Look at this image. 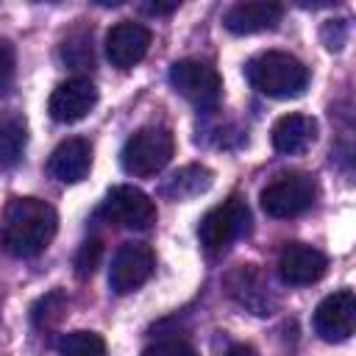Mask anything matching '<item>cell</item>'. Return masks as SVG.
Returning a JSON list of instances; mask_svg holds the SVG:
<instances>
[{
    "label": "cell",
    "instance_id": "4fadbf2b",
    "mask_svg": "<svg viewBox=\"0 0 356 356\" xmlns=\"http://www.w3.org/2000/svg\"><path fill=\"white\" fill-rule=\"evenodd\" d=\"M147 47H150V31L142 22L122 19L111 25V31L106 33V58L117 70H131L134 64H139L147 56Z\"/></svg>",
    "mask_w": 356,
    "mask_h": 356
},
{
    "label": "cell",
    "instance_id": "7c38bea8",
    "mask_svg": "<svg viewBox=\"0 0 356 356\" xmlns=\"http://www.w3.org/2000/svg\"><path fill=\"white\" fill-rule=\"evenodd\" d=\"M225 289L248 312H253V314H273L275 298L270 292L267 275L256 264H239V267H234L225 275Z\"/></svg>",
    "mask_w": 356,
    "mask_h": 356
},
{
    "label": "cell",
    "instance_id": "6da1fadb",
    "mask_svg": "<svg viewBox=\"0 0 356 356\" xmlns=\"http://www.w3.org/2000/svg\"><path fill=\"white\" fill-rule=\"evenodd\" d=\"M58 231V214L47 200L14 197L8 200L0 222V239L17 259L39 256Z\"/></svg>",
    "mask_w": 356,
    "mask_h": 356
},
{
    "label": "cell",
    "instance_id": "3957f363",
    "mask_svg": "<svg viewBox=\"0 0 356 356\" xmlns=\"http://www.w3.org/2000/svg\"><path fill=\"white\" fill-rule=\"evenodd\" d=\"M175 153V139L167 128L147 125L131 134L120 150V164L134 178H150L159 175Z\"/></svg>",
    "mask_w": 356,
    "mask_h": 356
},
{
    "label": "cell",
    "instance_id": "ac0fdd59",
    "mask_svg": "<svg viewBox=\"0 0 356 356\" xmlns=\"http://www.w3.org/2000/svg\"><path fill=\"white\" fill-rule=\"evenodd\" d=\"M28 145V120L19 111L0 114V167H14L22 161Z\"/></svg>",
    "mask_w": 356,
    "mask_h": 356
},
{
    "label": "cell",
    "instance_id": "2e32d148",
    "mask_svg": "<svg viewBox=\"0 0 356 356\" xmlns=\"http://www.w3.org/2000/svg\"><path fill=\"white\" fill-rule=\"evenodd\" d=\"M317 139V120L309 114H284L273 125V147L284 156H298Z\"/></svg>",
    "mask_w": 356,
    "mask_h": 356
},
{
    "label": "cell",
    "instance_id": "d4e9b609",
    "mask_svg": "<svg viewBox=\"0 0 356 356\" xmlns=\"http://www.w3.org/2000/svg\"><path fill=\"white\" fill-rule=\"evenodd\" d=\"M225 356H259V353H256V348H253V345L239 342V345H231V350H228Z\"/></svg>",
    "mask_w": 356,
    "mask_h": 356
},
{
    "label": "cell",
    "instance_id": "603a6c76",
    "mask_svg": "<svg viewBox=\"0 0 356 356\" xmlns=\"http://www.w3.org/2000/svg\"><path fill=\"white\" fill-rule=\"evenodd\" d=\"M323 42L328 50H342V44L348 42V22L345 19H328L323 25Z\"/></svg>",
    "mask_w": 356,
    "mask_h": 356
},
{
    "label": "cell",
    "instance_id": "44dd1931",
    "mask_svg": "<svg viewBox=\"0 0 356 356\" xmlns=\"http://www.w3.org/2000/svg\"><path fill=\"white\" fill-rule=\"evenodd\" d=\"M100 256H103V242L97 236H89L86 242H81V248L75 253V273H78V278L92 275L95 267L100 264Z\"/></svg>",
    "mask_w": 356,
    "mask_h": 356
},
{
    "label": "cell",
    "instance_id": "52a82bcc",
    "mask_svg": "<svg viewBox=\"0 0 356 356\" xmlns=\"http://www.w3.org/2000/svg\"><path fill=\"white\" fill-rule=\"evenodd\" d=\"M103 211L111 222L131 228V231H147L153 228L159 211H156V200L142 192L139 186L131 184H117L108 189L106 200H103Z\"/></svg>",
    "mask_w": 356,
    "mask_h": 356
},
{
    "label": "cell",
    "instance_id": "ffe728a7",
    "mask_svg": "<svg viewBox=\"0 0 356 356\" xmlns=\"http://www.w3.org/2000/svg\"><path fill=\"white\" fill-rule=\"evenodd\" d=\"M64 312H67V295H64L61 289H53V292L42 295V298L33 303V309H31V320H33L36 328L47 331V328H53V325L61 323Z\"/></svg>",
    "mask_w": 356,
    "mask_h": 356
},
{
    "label": "cell",
    "instance_id": "8fae6325",
    "mask_svg": "<svg viewBox=\"0 0 356 356\" xmlns=\"http://www.w3.org/2000/svg\"><path fill=\"white\" fill-rule=\"evenodd\" d=\"M328 270V259L320 248L306 242H289L284 245L278 256V275L286 286H309L317 284Z\"/></svg>",
    "mask_w": 356,
    "mask_h": 356
},
{
    "label": "cell",
    "instance_id": "7402d4cb",
    "mask_svg": "<svg viewBox=\"0 0 356 356\" xmlns=\"http://www.w3.org/2000/svg\"><path fill=\"white\" fill-rule=\"evenodd\" d=\"M142 356H197V350L184 339H164V342L145 348Z\"/></svg>",
    "mask_w": 356,
    "mask_h": 356
},
{
    "label": "cell",
    "instance_id": "ba28073f",
    "mask_svg": "<svg viewBox=\"0 0 356 356\" xmlns=\"http://www.w3.org/2000/svg\"><path fill=\"white\" fill-rule=\"evenodd\" d=\"M156 270V253L145 242H125L111 259L108 267V286L114 295H128L139 289Z\"/></svg>",
    "mask_w": 356,
    "mask_h": 356
},
{
    "label": "cell",
    "instance_id": "e0dca14e",
    "mask_svg": "<svg viewBox=\"0 0 356 356\" xmlns=\"http://www.w3.org/2000/svg\"><path fill=\"white\" fill-rule=\"evenodd\" d=\"M214 181V172L203 164H186L181 167L178 172H172L167 178V184L161 186V195L170 197V200H189V197H197L203 195Z\"/></svg>",
    "mask_w": 356,
    "mask_h": 356
},
{
    "label": "cell",
    "instance_id": "277c9868",
    "mask_svg": "<svg viewBox=\"0 0 356 356\" xmlns=\"http://www.w3.org/2000/svg\"><path fill=\"white\" fill-rule=\"evenodd\" d=\"M261 209L275 220L298 217L317 200V181L309 172H281L261 189Z\"/></svg>",
    "mask_w": 356,
    "mask_h": 356
},
{
    "label": "cell",
    "instance_id": "8992f818",
    "mask_svg": "<svg viewBox=\"0 0 356 356\" xmlns=\"http://www.w3.org/2000/svg\"><path fill=\"white\" fill-rule=\"evenodd\" d=\"M250 231V209L245 200L239 197H228L225 203L209 209L197 225V236L200 245L209 253H220L225 250L234 239L245 236Z\"/></svg>",
    "mask_w": 356,
    "mask_h": 356
},
{
    "label": "cell",
    "instance_id": "cb8c5ba5",
    "mask_svg": "<svg viewBox=\"0 0 356 356\" xmlns=\"http://www.w3.org/2000/svg\"><path fill=\"white\" fill-rule=\"evenodd\" d=\"M11 81H14V47L6 39H0V95L11 86Z\"/></svg>",
    "mask_w": 356,
    "mask_h": 356
},
{
    "label": "cell",
    "instance_id": "7a4b0ae2",
    "mask_svg": "<svg viewBox=\"0 0 356 356\" xmlns=\"http://www.w3.org/2000/svg\"><path fill=\"white\" fill-rule=\"evenodd\" d=\"M245 78L248 83L261 92L264 97H275V100H289L306 92L309 86V67L284 50H267L253 56L245 64Z\"/></svg>",
    "mask_w": 356,
    "mask_h": 356
},
{
    "label": "cell",
    "instance_id": "30bf717a",
    "mask_svg": "<svg viewBox=\"0 0 356 356\" xmlns=\"http://www.w3.org/2000/svg\"><path fill=\"white\" fill-rule=\"evenodd\" d=\"M97 106V86L83 78V75H75V78H67L61 81L50 100H47V111L56 122H81L92 108Z\"/></svg>",
    "mask_w": 356,
    "mask_h": 356
},
{
    "label": "cell",
    "instance_id": "9c48e42d",
    "mask_svg": "<svg viewBox=\"0 0 356 356\" xmlns=\"http://www.w3.org/2000/svg\"><path fill=\"white\" fill-rule=\"evenodd\" d=\"M356 328V295L350 289H337L320 300L314 309V331L325 342H345Z\"/></svg>",
    "mask_w": 356,
    "mask_h": 356
},
{
    "label": "cell",
    "instance_id": "5b68a950",
    "mask_svg": "<svg viewBox=\"0 0 356 356\" xmlns=\"http://www.w3.org/2000/svg\"><path fill=\"white\" fill-rule=\"evenodd\" d=\"M170 86L186 100L192 103L197 111H211L217 108L220 97H222V78L220 72L197 58H181L170 67Z\"/></svg>",
    "mask_w": 356,
    "mask_h": 356
},
{
    "label": "cell",
    "instance_id": "d6986e66",
    "mask_svg": "<svg viewBox=\"0 0 356 356\" xmlns=\"http://www.w3.org/2000/svg\"><path fill=\"white\" fill-rule=\"evenodd\" d=\"M58 356H106V339L95 331H70L56 342Z\"/></svg>",
    "mask_w": 356,
    "mask_h": 356
},
{
    "label": "cell",
    "instance_id": "5bb4252c",
    "mask_svg": "<svg viewBox=\"0 0 356 356\" xmlns=\"http://www.w3.org/2000/svg\"><path fill=\"white\" fill-rule=\"evenodd\" d=\"M284 17V6L278 3H264V0H250V3H236L225 11L222 25L225 31L236 36L259 33V31H273Z\"/></svg>",
    "mask_w": 356,
    "mask_h": 356
},
{
    "label": "cell",
    "instance_id": "9a60e30c",
    "mask_svg": "<svg viewBox=\"0 0 356 356\" xmlns=\"http://www.w3.org/2000/svg\"><path fill=\"white\" fill-rule=\"evenodd\" d=\"M89 167H92V145L81 136H70V139L58 142L47 161L50 175L58 178L61 184L83 181L89 175Z\"/></svg>",
    "mask_w": 356,
    "mask_h": 356
}]
</instances>
